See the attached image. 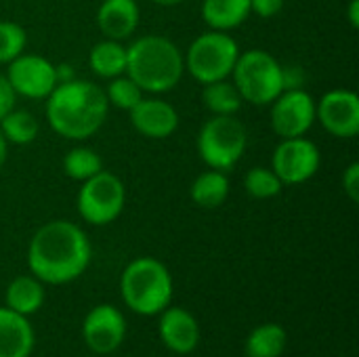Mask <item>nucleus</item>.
Returning a JSON list of instances; mask_svg holds the SVG:
<instances>
[{"instance_id":"3","label":"nucleus","mask_w":359,"mask_h":357,"mask_svg":"<svg viewBox=\"0 0 359 357\" xmlns=\"http://www.w3.org/2000/svg\"><path fill=\"white\" fill-rule=\"evenodd\" d=\"M185 72L181 48L166 36L147 34L126 46V76L143 93L162 95L172 90Z\"/></svg>"},{"instance_id":"20","label":"nucleus","mask_w":359,"mask_h":357,"mask_svg":"<svg viewBox=\"0 0 359 357\" xmlns=\"http://www.w3.org/2000/svg\"><path fill=\"white\" fill-rule=\"evenodd\" d=\"M88 63L90 69L105 80L122 76L126 74V46L120 40L105 38L90 48Z\"/></svg>"},{"instance_id":"22","label":"nucleus","mask_w":359,"mask_h":357,"mask_svg":"<svg viewBox=\"0 0 359 357\" xmlns=\"http://www.w3.org/2000/svg\"><path fill=\"white\" fill-rule=\"evenodd\" d=\"M288 335L284 326L267 322L257 326L246 339V357H280L286 349Z\"/></svg>"},{"instance_id":"12","label":"nucleus","mask_w":359,"mask_h":357,"mask_svg":"<svg viewBox=\"0 0 359 357\" xmlns=\"http://www.w3.org/2000/svg\"><path fill=\"white\" fill-rule=\"evenodd\" d=\"M316 122L332 137H355L359 133V97L347 88L328 90L316 103Z\"/></svg>"},{"instance_id":"18","label":"nucleus","mask_w":359,"mask_h":357,"mask_svg":"<svg viewBox=\"0 0 359 357\" xmlns=\"http://www.w3.org/2000/svg\"><path fill=\"white\" fill-rule=\"evenodd\" d=\"M200 13L210 29L229 32L250 17V0H202Z\"/></svg>"},{"instance_id":"6","label":"nucleus","mask_w":359,"mask_h":357,"mask_svg":"<svg viewBox=\"0 0 359 357\" xmlns=\"http://www.w3.org/2000/svg\"><path fill=\"white\" fill-rule=\"evenodd\" d=\"M248 147V130L236 116H212L198 133V154L208 168L231 170Z\"/></svg>"},{"instance_id":"16","label":"nucleus","mask_w":359,"mask_h":357,"mask_svg":"<svg viewBox=\"0 0 359 357\" xmlns=\"http://www.w3.org/2000/svg\"><path fill=\"white\" fill-rule=\"evenodd\" d=\"M139 4L135 0H103L97 11V25L105 38L126 40L139 25Z\"/></svg>"},{"instance_id":"10","label":"nucleus","mask_w":359,"mask_h":357,"mask_svg":"<svg viewBox=\"0 0 359 357\" xmlns=\"http://www.w3.org/2000/svg\"><path fill=\"white\" fill-rule=\"evenodd\" d=\"M316 124V99L305 88L282 90L271 103V128L282 139L305 137Z\"/></svg>"},{"instance_id":"2","label":"nucleus","mask_w":359,"mask_h":357,"mask_svg":"<svg viewBox=\"0 0 359 357\" xmlns=\"http://www.w3.org/2000/svg\"><path fill=\"white\" fill-rule=\"evenodd\" d=\"M109 101L95 82L72 78L59 82L46 97L48 126L63 139L84 141L93 137L107 120Z\"/></svg>"},{"instance_id":"14","label":"nucleus","mask_w":359,"mask_h":357,"mask_svg":"<svg viewBox=\"0 0 359 357\" xmlns=\"http://www.w3.org/2000/svg\"><path fill=\"white\" fill-rule=\"evenodd\" d=\"M158 316V335L168 351L177 356H187L196 351L200 343V324L191 311H187L185 307L168 305Z\"/></svg>"},{"instance_id":"28","label":"nucleus","mask_w":359,"mask_h":357,"mask_svg":"<svg viewBox=\"0 0 359 357\" xmlns=\"http://www.w3.org/2000/svg\"><path fill=\"white\" fill-rule=\"evenodd\" d=\"M27 44L25 29L15 21H0V63L17 59Z\"/></svg>"},{"instance_id":"31","label":"nucleus","mask_w":359,"mask_h":357,"mask_svg":"<svg viewBox=\"0 0 359 357\" xmlns=\"http://www.w3.org/2000/svg\"><path fill=\"white\" fill-rule=\"evenodd\" d=\"M15 101H17V93L13 90V86L6 80V76H0V120L11 109H15Z\"/></svg>"},{"instance_id":"35","label":"nucleus","mask_w":359,"mask_h":357,"mask_svg":"<svg viewBox=\"0 0 359 357\" xmlns=\"http://www.w3.org/2000/svg\"><path fill=\"white\" fill-rule=\"evenodd\" d=\"M151 2H156V4H160V6H177V4H181L183 0H151Z\"/></svg>"},{"instance_id":"33","label":"nucleus","mask_w":359,"mask_h":357,"mask_svg":"<svg viewBox=\"0 0 359 357\" xmlns=\"http://www.w3.org/2000/svg\"><path fill=\"white\" fill-rule=\"evenodd\" d=\"M347 19L351 23L353 29L359 27V0H349V6H347Z\"/></svg>"},{"instance_id":"34","label":"nucleus","mask_w":359,"mask_h":357,"mask_svg":"<svg viewBox=\"0 0 359 357\" xmlns=\"http://www.w3.org/2000/svg\"><path fill=\"white\" fill-rule=\"evenodd\" d=\"M6 158H8V143H6L4 135L0 133V170L6 164Z\"/></svg>"},{"instance_id":"26","label":"nucleus","mask_w":359,"mask_h":357,"mask_svg":"<svg viewBox=\"0 0 359 357\" xmlns=\"http://www.w3.org/2000/svg\"><path fill=\"white\" fill-rule=\"evenodd\" d=\"M284 183L278 179V175L271 168L255 166L244 177V189L255 200H269L282 194Z\"/></svg>"},{"instance_id":"32","label":"nucleus","mask_w":359,"mask_h":357,"mask_svg":"<svg viewBox=\"0 0 359 357\" xmlns=\"http://www.w3.org/2000/svg\"><path fill=\"white\" fill-rule=\"evenodd\" d=\"M282 76H284V90H290V88H303V82H305V74L301 67H284L282 65Z\"/></svg>"},{"instance_id":"19","label":"nucleus","mask_w":359,"mask_h":357,"mask_svg":"<svg viewBox=\"0 0 359 357\" xmlns=\"http://www.w3.org/2000/svg\"><path fill=\"white\" fill-rule=\"evenodd\" d=\"M44 305V284L34 276H17L6 286L4 295V307L13 309L15 314H21L25 318L40 311Z\"/></svg>"},{"instance_id":"7","label":"nucleus","mask_w":359,"mask_h":357,"mask_svg":"<svg viewBox=\"0 0 359 357\" xmlns=\"http://www.w3.org/2000/svg\"><path fill=\"white\" fill-rule=\"evenodd\" d=\"M240 57L238 42L227 32H204L200 34L183 55L185 69L200 84L227 80Z\"/></svg>"},{"instance_id":"8","label":"nucleus","mask_w":359,"mask_h":357,"mask_svg":"<svg viewBox=\"0 0 359 357\" xmlns=\"http://www.w3.org/2000/svg\"><path fill=\"white\" fill-rule=\"evenodd\" d=\"M126 204V187L114 173L101 170L95 177L82 181L78 191V213L95 227L114 223Z\"/></svg>"},{"instance_id":"4","label":"nucleus","mask_w":359,"mask_h":357,"mask_svg":"<svg viewBox=\"0 0 359 357\" xmlns=\"http://www.w3.org/2000/svg\"><path fill=\"white\" fill-rule=\"evenodd\" d=\"M175 284L168 267L154 257L130 261L120 278V295L124 305L139 316L154 318L172 301Z\"/></svg>"},{"instance_id":"15","label":"nucleus","mask_w":359,"mask_h":357,"mask_svg":"<svg viewBox=\"0 0 359 357\" xmlns=\"http://www.w3.org/2000/svg\"><path fill=\"white\" fill-rule=\"evenodd\" d=\"M130 124L147 139H166L179 128L177 109L158 97L141 99L130 112Z\"/></svg>"},{"instance_id":"23","label":"nucleus","mask_w":359,"mask_h":357,"mask_svg":"<svg viewBox=\"0 0 359 357\" xmlns=\"http://www.w3.org/2000/svg\"><path fill=\"white\" fill-rule=\"evenodd\" d=\"M202 103L212 116H236L242 107V97L233 82L217 80L202 88Z\"/></svg>"},{"instance_id":"21","label":"nucleus","mask_w":359,"mask_h":357,"mask_svg":"<svg viewBox=\"0 0 359 357\" xmlns=\"http://www.w3.org/2000/svg\"><path fill=\"white\" fill-rule=\"evenodd\" d=\"M189 194L200 208H219L229 196V179L223 170H204L191 183Z\"/></svg>"},{"instance_id":"24","label":"nucleus","mask_w":359,"mask_h":357,"mask_svg":"<svg viewBox=\"0 0 359 357\" xmlns=\"http://www.w3.org/2000/svg\"><path fill=\"white\" fill-rule=\"evenodd\" d=\"M40 130V124L36 116L27 109H11L2 120H0V133L4 135L6 143L13 145H29L36 141Z\"/></svg>"},{"instance_id":"30","label":"nucleus","mask_w":359,"mask_h":357,"mask_svg":"<svg viewBox=\"0 0 359 357\" xmlns=\"http://www.w3.org/2000/svg\"><path fill=\"white\" fill-rule=\"evenodd\" d=\"M284 2L286 0H250V13L263 19H269V17H276L284 8Z\"/></svg>"},{"instance_id":"17","label":"nucleus","mask_w":359,"mask_h":357,"mask_svg":"<svg viewBox=\"0 0 359 357\" xmlns=\"http://www.w3.org/2000/svg\"><path fill=\"white\" fill-rule=\"evenodd\" d=\"M34 343L29 320L8 307H0V357H29Z\"/></svg>"},{"instance_id":"27","label":"nucleus","mask_w":359,"mask_h":357,"mask_svg":"<svg viewBox=\"0 0 359 357\" xmlns=\"http://www.w3.org/2000/svg\"><path fill=\"white\" fill-rule=\"evenodd\" d=\"M105 97H107L109 105L130 112L143 99V90L137 86V82L130 76L122 74V76H116L109 80V84L105 88Z\"/></svg>"},{"instance_id":"1","label":"nucleus","mask_w":359,"mask_h":357,"mask_svg":"<svg viewBox=\"0 0 359 357\" xmlns=\"http://www.w3.org/2000/svg\"><path fill=\"white\" fill-rule=\"evenodd\" d=\"M93 248L84 229L67 219L44 223L29 240L27 265L42 284L63 286L78 280L90 265Z\"/></svg>"},{"instance_id":"13","label":"nucleus","mask_w":359,"mask_h":357,"mask_svg":"<svg viewBox=\"0 0 359 357\" xmlns=\"http://www.w3.org/2000/svg\"><path fill=\"white\" fill-rule=\"evenodd\" d=\"M82 339L86 347L99 356L114 353L126 339V318L114 305L93 307L82 322Z\"/></svg>"},{"instance_id":"9","label":"nucleus","mask_w":359,"mask_h":357,"mask_svg":"<svg viewBox=\"0 0 359 357\" xmlns=\"http://www.w3.org/2000/svg\"><path fill=\"white\" fill-rule=\"evenodd\" d=\"M320 149L313 141L305 137L282 139V143L273 149L271 170L284 185H301L316 177L320 170Z\"/></svg>"},{"instance_id":"29","label":"nucleus","mask_w":359,"mask_h":357,"mask_svg":"<svg viewBox=\"0 0 359 357\" xmlns=\"http://www.w3.org/2000/svg\"><path fill=\"white\" fill-rule=\"evenodd\" d=\"M343 191L351 202H359V162H351L343 173Z\"/></svg>"},{"instance_id":"11","label":"nucleus","mask_w":359,"mask_h":357,"mask_svg":"<svg viewBox=\"0 0 359 357\" xmlns=\"http://www.w3.org/2000/svg\"><path fill=\"white\" fill-rule=\"evenodd\" d=\"M6 80L13 90L27 99H46L57 82V65L40 55L21 53L17 59L8 63Z\"/></svg>"},{"instance_id":"5","label":"nucleus","mask_w":359,"mask_h":357,"mask_svg":"<svg viewBox=\"0 0 359 357\" xmlns=\"http://www.w3.org/2000/svg\"><path fill=\"white\" fill-rule=\"evenodd\" d=\"M231 78L242 101L252 105H271L284 90L282 63L263 48L240 53Z\"/></svg>"},{"instance_id":"25","label":"nucleus","mask_w":359,"mask_h":357,"mask_svg":"<svg viewBox=\"0 0 359 357\" xmlns=\"http://www.w3.org/2000/svg\"><path fill=\"white\" fill-rule=\"evenodd\" d=\"M63 170L69 179L82 183L103 170V160L90 147H74L63 158Z\"/></svg>"}]
</instances>
